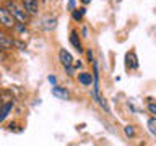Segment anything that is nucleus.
I'll return each mask as SVG.
<instances>
[{"label":"nucleus","instance_id":"nucleus-10","mask_svg":"<svg viewBox=\"0 0 156 146\" xmlns=\"http://www.w3.org/2000/svg\"><path fill=\"white\" fill-rule=\"evenodd\" d=\"M41 26H42L44 29H46V31H52V29L57 26V18H51V16L44 18Z\"/></svg>","mask_w":156,"mask_h":146},{"label":"nucleus","instance_id":"nucleus-17","mask_svg":"<svg viewBox=\"0 0 156 146\" xmlns=\"http://www.w3.org/2000/svg\"><path fill=\"white\" fill-rule=\"evenodd\" d=\"M68 8H70V12L73 8H75V0H70V3H68Z\"/></svg>","mask_w":156,"mask_h":146},{"label":"nucleus","instance_id":"nucleus-19","mask_svg":"<svg viewBox=\"0 0 156 146\" xmlns=\"http://www.w3.org/2000/svg\"><path fill=\"white\" fill-rule=\"evenodd\" d=\"M80 2H81L83 5H88V3H90V2H91V0H80Z\"/></svg>","mask_w":156,"mask_h":146},{"label":"nucleus","instance_id":"nucleus-5","mask_svg":"<svg viewBox=\"0 0 156 146\" xmlns=\"http://www.w3.org/2000/svg\"><path fill=\"white\" fill-rule=\"evenodd\" d=\"M24 12L29 15H37V0H21Z\"/></svg>","mask_w":156,"mask_h":146},{"label":"nucleus","instance_id":"nucleus-15","mask_svg":"<svg viewBox=\"0 0 156 146\" xmlns=\"http://www.w3.org/2000/svg\"><path fill=\"white\" fill-rule=\"evenodd\" d=\"M148 110H150V114L151 115H156V106H154V102H153V99H150V102H148Z\"/></svg>","mask_w":156,"mask_h":146},{"label":"nucleus","instance_id":"nucleus-1","mask_svg":"<svg viewBox=\"0 0 156 146\" xmlns=\"http://www.w3.org/2000/svg\"><path fill=\"white\" fill-rule=\"evenodd\" d=\"M7 10L10 12V15L13 16L15 21H18V23H21V24H26L28 23V13L24 12V10L20 8L18 5L13 2V0H8V2H7Z\"/></svg>","mask_w":156,"mask_h":146},{"label":"nucleus","instance_id":"nucleus-2","mask_svg":"<svg viewBox=\"0 0 156 146\" xmlns=\"http://www.w3.org/2000/svg\"><path fill=\"white\" fill-rule=\"evenodd\" d=\"M0 24H2L3 28H7V29H13V26H15L13 16L10 15L8 10L3 8V7H0Z\"/></svg>","mask_w":156,"mask_h":146},{"label":"nucleus","instance_id":"nucleus-11","mask_svg":"<svg viewBox=\"0 0 156 146\" xmlns=\"http://www.w3.org/2000/svg\"><path fill=\"white\" fill-rule=\"evenodd\" d=\"M78 81H80L83 86H90L91 83H93V75H91V73L83 71V73H80V75H78Z\"/></svg>","mask_w":156,"mask_h":146},{"label":"nucleus","instance_id":"nucleus-18","mask_svg":"<svg viewBox=\"0 0 156 146\" xmlns=\"http://www.w3.org/2000/svg\"><path fill=\"white\" fill-rule=\"evenodd\" d=\"M3 58H5V54L2 52V49H0V60H3Z\"/></svg>","mask_w":156,"mask_h":146},{"label":"nucleus","instance_id":"nucleus-16","mask_svg":"<svg viewBox=\"0 0 156 146\" xmlns=\"http://www.w3.org/2000/svg\"><path fill=\"white\" fill-rule=\"evenodd\" d=\"M47 80H49V83H51L52 86H54V85H57V78L54 76V75H49V76H47Z\"/></svg>","mask_w":156,"mask_h":146},{"label":"nucleus","instance_id":"nucleus-3","mask_svg":"<svg viewBox=\"0 0 156 146\" xmlns=\"http://www.w3.org/2000/svg\"><path fill=\"white\" fill-rule=\"evenodd\" d=\"M13 46H15L13 39L10 37L8 34L0 31V49H2V50H10V49H13Z\"/></svg>","mask_w":156,"mask_h":146},{"label":"nucleus","instance_id":"nucleus-9","mask_svg":"<svg viewBox=\"0 0 156 146\" xmlns=\"http://www.w3.org/2000/svg\"><path fill=\"white\" fill-rule=\"evenodd\" d=\"M70 44L76 49L78 52H83L81 41H80V37H78V33H76V31H72V33H70Z\"/></svg>","mask_w":156,"mask_h":146},{"label":"nucleus","instance_id":"nucleus-4","mask_svg":"<svg viewBox=\"0 0 156 146\" xmlns=\"http://www.w3.org/2000/svg\"><path fill=\"white\" fill-rule=\"evenodd\" d=\"M58 60H60V63L63 67H72V63H73V57H72V54L65 50V49H60V52H58Z\"/></svg>","mask_w":156,"mask_h":146},{"label":"nucleus","instance_id":"nucleus-12","mask_svg":"<svg viewBox=\"0 0 156 146\" xmlns=\"http://www.w3.org/2000/svg\"><path fill=\"white\" fill-rule=\"evenodd\" d=\"M85 13H86V10H85V8H78V10L73 8V10H72V18L75 19V21H80Z\"/></svg>","mask_w":156,"mask_h":146},{"label":"nucleus","instance_id":"nucleus-13","mask_svg":"<svg viewBox=\"0 0 156 146\" xmlns=\"http://www.w3.org/2000/svg\"><path fill=\"white\" fill-rule=\"evenodd\" d=\"M148 128L151 131V135H156V119L151 115V119L148 120Z\"/></svg>","mask_w":156,"mask_h":146},{"label":"nucleus","instance_id":"nucleus-6","mask_svg":"<svg viewBox=\"0 0 156 146\" xmlns=\"http://www.w3.org/2000/svg\"><path fill=\"white\" fill-rule=\"evenodd\" d=\"M52 96H55V97H58V99H68L70 97V92H68L65 88H62V86H57V85H54L52 86Z\"/></svg>","mask_w":156,"mask_h":146},{"label":"nucleus","instance_id":"nucleus-8","mask_svg":"<svg viewBox=\"0 0 156 146\" xmlns=\"http://www.w3.org/2000/svg\"><path fill=\"white\" fill-rule=\"evenodd\" d=\"M125 62H127V67H129L130 70H136V68H138V62H136L135 52H129V54H127Z\"/></svg>","mask_w":156,"mask_h":146},{"label":"nucleus","instance_id":"nucleus-14","mask_svg":"<svg viewBox=\"0 0 156 146\" xmlns=\"http://www.w3.org/2000/svg\"><path fill=\"white\" fill-rule=\"evenodd\" d=\"M124 131H125V135L129 136V138H132V136L135 135V128H133V127H132V125H127L125 128H124Z\"/></svg>","mask_w":156,"mask_h":146},{"label":"nucleus","instance_id":"nucleus-20","mask_svg":"<svg viewBox=\"0 0 156 146\" xmlns=\"http://www.w3.org/2000/svg\"><path fill=\"white\" fill-rule=\"evenodd\" d=\"M0 106H2V99H0Z\"/></svg>","mask_w":156,"mask_h":146},{"label":"nucleus","instance_id":"nucleus-7","mask_svg":"<svg viewBox=\"0 0 156 146\" xmlns=\"http://www.w3.org/2000/svg\"><path fill=\"white\" fill-rule=\"evenodd\" d=\"M12 109H13V102H7V104L0 106V123L8 117V114L12 112Z\"/></svg>","mask_w":156,"mask_h":146}]
</instances>
